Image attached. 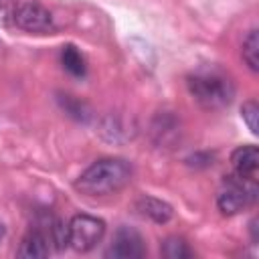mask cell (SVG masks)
Segmentation results:
<instances>
[{"label":"cell","instance_id":"obj_1","mask_svg":"<svg viewBox=\"0 0 259 259\" xmlns=\"http://www.w3.org/2000/svg\"><path fill=\"white\" fill-rule=\"evenodd\" d=\"M132 178V166L121 158H101L75 180V188L85 196H109L119 192Z\"/></svg>","mask_w":259,"mask_h":259},{"label":"cell","instance_id":"obj_2","mask_svg":"<svg viewBox=\"0 0 259 259\" xmlns=\"http://www.w3.org/2000/svg\"><path fill=\"white\" fill-rule=\"evenodd\" d=\"M186 85L192 99L208 111L225 109L227 105H231L235 97V83L225 71L214 67L196 69L194 73L188 75Z\"/></svg>","mask_w":259,"mask_h":259},{"label":"cell","instance_id":"obj_3","mask_svg":"<svg viewBox=\"0 0 259 259\" xmlns=\"http://www.w3.org/2000/svg\"><path fill=\"white\" fill-rule=\"evenodd\" d=\"M257 194V186L255 180H247V178H239V176H229L223 184V188L219 190L217 196V206L223 214L231 217L237 214L241 210H245L249 204H253Z\"/></svg>","mask_w":259,"mask_h":259},{"label":"cell","instance_id":"obj_4","mask_svg":"<svg viewBox=\"0 0 259 259\" xmlns=\"http://www.w3.org/2000/svg\"><path fill=\"white\" fill-rule=\"evenodd\" d=\"M103 235H105V223L97 217L75 214L67 223L69 245L79 253H87L93 247H97V243H101Z\"/></svg>","mask_w":259,"mask_h":259},{"label":"cell","instance_id":"obj_5","mask_svg":"<svg viewBox=\"0 0 259 259\" xmlns=\"http://www.w3.org/2000/svg\"><path fill=\"white\" fill-rule=\"evenodd\" d=\"M12 22L18 28L32 32V34H51L57 28L53 14L42 4L32 2V0L16 4V8L12 10Z\"/></svg>","mask_w":259,"mask_h":259},{"label":"cell","instance_id":"obj_6","mask_svg":"<svg viewBox=\"0 0 259 259\" xmlns=\"http://www.w3.org/2000/svg\"><path fill=\"white\" fill-rule=\"evenodd\" d=\"M144 253H146V247H144L142 235L136 229L119 227L105 255L113 259H138V257H144Z\"/></svg>","mask_w":259,"mask_h":259},{"label":"cell","instance_id":"obj_7","mask_svg":"<svg viewBox=\"0 0 259 259\" xmlns=\"http://www.w3.org/2000/svg\"><path fill=\"white\" fill-rule=\"evenodd\" d=\"M231 166L235 176L247 178V180H257L259 172V150L253 144H245L233 150L231 154Z\"/></svg>","mask_w":259,"mask_h":259},{"label":"cell","instance_id":"obj_8","mask_svg":"<svg viewBox=\"0 0 259 259\" xmlns=\"http://www.w3.org/2000/svg\"><path fill=\"white\" fill-rule=\"evenodd\" d=\"M136 208L142 217L162 225V223H168L172 219V206L160 198H154V196H142L138 202H136Z\"/></svg>","mask_w":259,"mask_h":259},{"label":"cell","instance_id":"obj_9","mask_svg":"<svg viewBox=\"0 0 259 259\" xmlns=\"http://www.w3.org/2000/svg\"><path fill=\"white\" fill-rule=\"evenodd\" d=\"M49 243H51V239H49L45 233H40V231H30V233L22 239V243H20L16 255H18V257H26V259L47 257V255L51 253Z\"/></svg>","mask_w":259,"mask_h":259},{"label":"cell","instance_id":"obj_10","mask_svg":"<svg viewBox=\"0 0 259 259\" xmlns=\"http://www.w3.org/2000/svg\"><path fill=\"white\" fill-rule=\"evenodd\" d=\"M241 57L253 73L259 71V32H257V28H251L249 34L245 36L243 47H241Z\"/></svg>","mask_w":259,"mask_h":259},{"label":"cell","instance_id":"obj_11","mask_svg":"<svg viewBox=\"0 0 259 259\" xmlns=\"http://www.w3.org/2000/svg\"><path fill=\"white\" fill-rule=\"evenodd\" d=\"M61 63H63V67H65L71 75H75V77H83L85 71H87L85 57H83V55L77 51V47H73V45H65V47H63V51H61Z\"/></svg>","mask_w":259,"mask_h":259},{"label":"cell","instance_id":"obj_12","mask_svg":"<svg viewBox=\"0 0 259 259\" xmlns=\"http://www.w3.org/2000/svg\"><path fill=\"white\" fill-rule=\"evenodd\" d=\"M162 255L168 257V259H186L192 255V251L188 249V245L178 239V237H168L164 243H162Z\"/></svg>","mask_w":259,"mask_h":259},{"label":"cell","instance_id":"obj_13","mask_svg":"<svg viewBox=\"0 0 259 259\" xmlns=\"http://www.w3.org/2000/svg\"><path fill=\"white\" fill-rule=\"evenodd\" d=\"M241 115H243L247 127L251 130V134L257 136V132H259V130H257V117H259V105H257V101H255V99L245 101L243 107H241Z\"/></svg>","mask_w":259,"mask_h":259},{"label":"cell","instance_id":"obj_14","mask_svg":"<svg viewBox=\"0 0 259 259\" xmlns=\"http://www.w3.org/2000/svg\"><path fill=\"white\" fill-rule=\"evenodd\" d=\"M2 235H4V225H2V221H0V239H2Z\"/></svg>","mask_w":259,"mask_h":259}]
</instances>
